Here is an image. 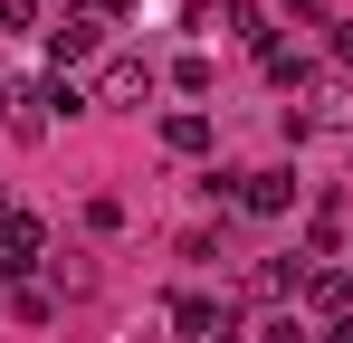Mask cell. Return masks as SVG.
Wrapping results in <instances>:
<instances>
[{"label": "cell", "mask_w": 353, "mask_h": 343, "mask_svg": "<svg viewBox=\"0 0 353 343\" xmlns=\"http://www.w3.org/2000/svg\"><path fill=\"white\" fill-rule=\"evenodd\" d=\"M258 343H305V334H296V315H277V324H268Z\"/></svg>", "instance_id": "obj_10"}, {"label": "cell", "mask_w": 353, "mask_h": 343, "mask_svg": "<svg viewBox=\"0 0 353 343\" xmlns=\"http://www.w3.org/2000/svg\"><path fill=\"white\" fill-rule=\"evenodd\" d=\"M334 57H344V67H353V19H334Z\"/></svg>", "instance_id": "obj_11"}, {"label": "cell", "mask_w": 353, "mask_h": 343, "mask_svg": "<svg viewBox=\"0 0 353 343\" xmlns=\"http://www.w3.org/2000/svg\"><path fill=\"white\" fill-rule=\"evenodd\" d=\"M239 210H258V220H277V210H296V172H239Z\"/></svg>", "instance_id": "obj_2"}, {"label": "cell", "mask_w": 353, "mask_h": 343, "mask_svg": "<svg viewBox=\"0 0 353 343\" xmlns=\"http://www.w3.org/2000/svg\"><path fill=\"white\" fill-rule=\"evenodd\" d=\"M230 29L248 39V48H277V29H268V10H258V0H230Z\"/></svg>", "instance_id": "obj_6"}, {"label": "cell", "mask_w": 353, "mask_h": 343, "mask_svg": "<svg viewBox=\"0 0 353 343\" xmlns=\"http://www.w3.org/2000/svg\"><path fill=\"white\" fill-rule=\"evenodd\" d=\"M39 248H48L39 220H19V210H10V220H0V277H29V267H39Z\"/></svg>", "instance_id": "obj_3"}, {"label": "cell", "mask_w": 353, "mask_h": 343, "mask_svg": "<svg viewBox=\"0 0 353 343\" xmlns=\"http://www.w3.org/2000/svg\"><path fill=\"white\" fill-rule=\"evenodd\" d=\"M163 143L172 153H210V114H163Z\"/></svg>", "instance_id": "obj_5"}, {"label": "cell", "mask_w": 353, "mask_h": 343, "mask_svg": "<svg viewBox=\"0 0 353 343\" xmlns=\"http://www.w3.org/2000/svg\"><path fill=\"white\" fill-rule=\"evenodd\" d=\"M105 29H115V10H105V0H77V10H58V29H48L58 67H67V57H96V48H105Z\"/></svg>", "instance_id": "obj_1"}, {"label": "cell", "mask_w": 353, "mask_h": 343, "mask_svg": "<svg viewBox=\"0 0 353 343\" xmlns=\"http://www.w3.org/2000/svg\"><path fill=\"white\" fill-rule=\"evenodd\" d=\"M287 10H296V19H315V0H287Z\"/></svg>", "instance_id": "obj_12"}, {"label": "cell", "mask_w": 353, "mask_h": 343, "mask_svg": "<svg viewBox=\"0 0 353 343\" xmlns=\"http://www.w3.org/2000/svg\"><path fill=\"white\" fill-rule=\"evenodd\" d=\"M143 86H153L143 57H115V67H105V96H143Z\"/></svg>", "instance_id": "obj_7"}, {"label": "cell", "mask_w": 353, "mask_h": 343, "mask_svg": "<svg viewBox=\"0 0 353 343\" xmlns=\"http://www.w3.org/2000/svg\"><path fill=\"white\" fill-rule=\"evenodd\" d=\"M210 343H230V334H210Z\"/></svg>", "instance_id": "obj_13"}, {"label": "cell", "mask_w": 353, "mask_h": 343, "mask_svg": "<svg viewBox=\"0 0 353 343\" xmlns=\"http://www.w3.org/2000/svg\"><path fill=\"white\" fill-rule=\"evenodd\" d=\"M172 324H181V334H210L220 315H210V295H172Z\"/></svg>", "instance_id": "obj_8"}, {"label": "cell", "mask_w": 353, "mask_h": 343, "mask_svg": "<svg viewBox=\"0 0 353 343\" xmlns=\"http://www.w3.org/2000/svg\"><path fill=\"white\" fill-rule=\"evenodd\" d=\"M268 76H277V86H315V67H305V57H287V48H268Z\"/></svg>", "instance_id": "obj_9"}, {"label": "cell", "mask_w": 353, "mask_h": 343, "mask_svg": "<svg viewBox=\"0 0 353 343\" xmlns=\"http://www.w3.org/2000/svg\"><path fill=\"white\" fill-rule=\"evenodd\" d=\"M305 305H315V315H353V277L344 267H315V277H305Z\"/></svg>", "instance_id": "obj_4"}]
</instances>
